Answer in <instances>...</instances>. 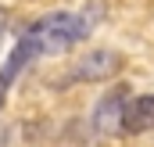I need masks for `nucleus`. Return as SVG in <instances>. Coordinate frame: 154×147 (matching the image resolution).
I'll use <instances>...</instances> for the list:
<instances>
[{
	"mask_svg": "<svg viewBox=\"0 0 154 147\" xmlns=\"http://www.w3.org/2000/svg\"><path fill=\"white\" fill-rule=\"evenodd\" d=\"M4 25H7V18H4V11H0V33H4Z\"/></svg>",
	"mask_w": 154,
	"mask_h": 147,
	"instance_id": "nucleus-6",
	"label": "nucleus"
},
{
	"mask_svg": "<svg viewBox=\"0 0 154 147\" xmlns=\"http://www.w3.org/2000/svg\"><path fill=\"white\" fill-rule=\"evenodd\" d=\"M125 104H129V86H115L111 93H104L93 108V129L97 133H115L118 126L125 122Z\"/></svg>",
	"mask_w": 154,
	"mask_h": 147,
	"instance_id": "nucleus-2",
	"label": "nucleus"
},
{
	"mask_svg": "<svg viewBox=\"0 0 154 147\" xmlns=\"http://www.w3.org/2000/svg\"><path fill=\"white\" fill-rule=\"evenodd\" d=\"M125 133H143V129H154V93H143L136 101L125 104V122H122Z\"/></svg>",
	"mask_w": 154,
	"mask_h": 147,
	"instance_id": "nucleus-5",
	"label": "nucleus"
},
{
	"mask_svg": "<svg viewBox=\"0 0 154 147\" xmlns=\"http://www.w3.org/2000/svg\"><path fill=\"white\" fill-rule=\"evenodd\" d=\"M118 68H122V65H118L115 50H90V54L75 65V79L79 83H104V79H111Z\"/></svg>",
	"mask_w": 154,
	"mask_h": 147,
	"instance_id": "nucleus-3",
	"label": "nucleus"
},
{
	"mask_svg": "<svg viewBox=\"0 0 154 147\" xmlns=\"http://www.w3.org/2000/svg\"><path fill=\"white\" fill-rule=\"evenodd\" d=\"M36 54H39L36 39H32L29 33H25V36H22L18 43H14V50L7 54V61H4V68H0V90H7V86L14 83V75L22 72V68H25V65H29V61H32Z\"/></svg>",
	"mask_w": 154,
	"mask_h": 147,
	"instance_id": "nucleus-4",
	"label": "nucleus"
},
{
	"mask_svg": "<svg viewBox=\"0 0 154 147\" xmlns=\"http://www.w3.org/2000/svg\"><path fill=\"white\" fill-rule=\"evenodd\" d=\"M4 93H7V90H0V108H4Z\"/></svg>",
	"mask_w": 154,
	"mask_h": 147,
	"instance_id": "nucleus-7",
	"label": "nucleus"
},
{
	"mask_svg": "<svg viewBox=\"0 0 154 147\" xmlns=\"http://www.w3.org/2000/svg\"><path fill=\"white\" fill-rule=\"evenodd\" d=\"M93 22L86 14H72V11H57V14H43L36 25L29 29V36L36 39L39 54H65L72 50L79 39L90 36Z\"/></svg>",
	"mask_w": 154,
	"mask_h": 147,
	"instance_id": "nucleus-1",
	"label": "nucleus"
}]
</instances>
